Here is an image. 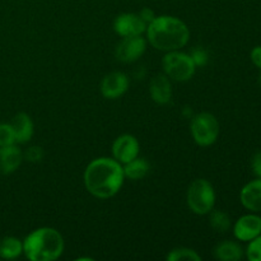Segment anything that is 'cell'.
<instances>
[{
	"label": "cell",
	"instance_id": "28",
	"mask_svg": "<svg viewBox=\"0 0 261 261\" xmlns=\"http://www.w3.org/2000/svg\"><path fill=\"white\" fill-rule=\"evenodd\" d=\"M260 84H261V74H260Z\"/></svg>",
	"mask_w": 261,
	"mask_h": 261
},
{
	"label": "cell",
	"instance_id": "25",
	"mask_svg": "<svg viewBox=\"0 0 261 261\" xmlns=\"http://www.w3.org/2000/svg\"><path fill=\"white\" fill-rule=\"evenodd\" d=\"M251 170L256 177H261V150L252 157Z\"/></svg>",
	"mask_w": 261,
	"mask_h": 261
},
{
	"label": "cell",
	"instance_id": "8",
	"mask_svg": "<svg viewBox=\"0 0 261 261\" xmlns=\"http://www.w3.org/2000/svg\"><path fill=\"white\" fill-rule=\"evenodd\" d=\"M140 145L137 138L132 134H122L115 139L112 144V158L121 165L139 157Z\"/></svg>",
	"mask_w": 261,
	"mask_h": 261
},
{
	"label": "cell",
	"instance_id": "11",
	"mask_svg": "<svg viewBox=\"0 0 261 261\" xmlns=\"http://www.w3.org/2000/svg\"><path fill=\"white\" fill-rule=\"evenodd\" d=\"M233 234L239 241L250 242L261 234V217L257 214H245L233 224Z\"/></svg>",
	"mask_w": 261,
	"mask_h": 261
},
{
	"label": "cell",
	"instance_id": "22",
	"mask_svg": "<svg viewBox=\"0 0 261 261\" xmlns=\"http://www.w3.org/2000/svg\"><path fill=\"white\" fill-rule=\"evenodd\" d=\"M246 256L249 261H261V234L249 242Z\"/></svg>",
	"mask_w": 261,
	"mask_h": 261
},
{
	"label": "cell",
	"instance_id": "12",
	"mask_svg": "<svg viewBox=\"0 0 261 261\" xmlns=\"http://www.w3.org/2000/svg\"><path fill=\"white\" fill-rule=\"evenodd\" d=\"M240 201L245 209L252 213L261 212V177L247 182L240 193Z\"/></svg>",
	"mask_w": 261,
	"mask_h": 261
},
{
	"label": "cell",
	"instance_id": "1",
	"mask_svg": "<svg viewBox=\"0 0 261 261\" xmlns=\"http://www.w3.org/2000/svg\"><path fill=\"white\" fill-rule=\"evenodd\" d=\"M83 180L87 191L94 198L110 199L124 185V167L115 158H96L87 166Z\"/></svg>",
	"mask_w": 261,
	"mask_h": 261
},
{
	"label": "cell",
	"instance_id": "9",
	"mask_svg": "<svg viewBox=\"0 0 261 261\" xmlns=\"http://www.w3.org/2000/svg\"><path fill=\"white\" fill-rule=\"evenodd\" d=\"M147 23L139 17L138 13H122L114 20V30L120 37L139 36L147 31Z\"/></svg>",
	"mask_w": 261,
	"mask_h": 261
},
{
	"label": "cell",
	"instance_id": "7",
	"mask_svg": "<svg viewBox=\"0 0 261 261\" xmlns=\"http://www.w3.org/2000/svg\"><path fill=\"white\" fill-rule=\"evenodd\" d=\"M147 43L148 41L142 35L122 37L121 41L117 43L115 56L121 63H134L144 55Z\"/></svg>",
	"mask_w": 261,
	"mask_h": 261
},
{
	"label": "cell",
	"instance_id": "13",
	"mask_svg": "<svg viewBox=\"0 0 261 261\" xmlns=\"http://www.w3.org/2000/svg\"><path fill=\"white\" fill-rule=\"evenodd\" d=\"M165 74H158L149 83V93L153 101L158 105L170 103L172 98V83Z\"/></svg>",
	"mask_w": 261,
	"mask_h": 261
},
{
	"label": "cell",
	"instance_id": "24",
	"mask_svg": "<svg viewBox=\"0 0 261 261\" xmlns=\"http://www.w3.org/2000/svg\"><path fill=\"white\" fill-rule=\"evenodd\" d=\"M191 59H193V61L195 63L196 68L198 66H204L206 63H208V53H206L204 48H195V50L193 51V53L190 54Z\"/></svg>",
	"mask_w": 261,
	"mask_h": 261
},
{
	"label": "cell",
	"instance_id": "10",
	"mask_svg": "<svg viewBox=\"0 0 261 261\" xmlns=\"http://www.w3.org/2000/svg\"><path fill=\"white\" fill-rule=\"evenodd\" d=\"M129 84L130 82L126 74L122 71H112V73L105 75L99 89L105 98L117 99L126 93L129 89Z\"/></svg>",
	"mask_w": 261,
	"mask_h": 261
},
{
	"label": "cell",
	"instance_id": "21",
	"mask_svg": "<svg viewBox=\"0 0 261 261\" xmlns=\"http://www.w3.org/2000/svg\"><path fill=\"white\" fill-rule=\"evenodd\" d=\"M13 144H17V142H15V135L10 122L9 124H0V148Z\"/></svg>",
	"mask_w": 261,
	"mask_h": 261
},
{
	"label": "cell",
	"instance_id": "23",
	"mask_svg": "<svg viewBox=\"0 0 261 261\" xmlns=\"http://www.w3.org/2000/svg\"><path fill=\"white\" fill-rule=\"evenodd\" d=\"M23 157H24V160L30 161V162L37 163L43 158V150L41 147L33 145V147L28 148V149L25 150V153H23Z\"/></svg>",
	"mask_w": 261,
	"mask_h": 261
},
{
	"label": "cell",
	"instance_id": "5",
	"mask_svg": "<svg viewBox=\"0 0 261 261\" xmlns=\"http://www.w3.org/2000/svg\"><path fill=\"white\" fill-rule=\"evenodd\" d=\"M162 68L163 74L175 82L190 81L196 71V65L190 54L181 50L166 53L162 59Z\"/></svg>",
	"mask_w": 261,
	"mask_h": 261
},
{
	"label": "cell",
	"instance_id": "3",
	"mask_svg": "<svg viewBox=\"0 0 261 261\" xmlns=\"http://www.w3.org/2000/svg\"><path fill=\"white\" fill-rule=\"evenodd\" d=\"M65 242L60 232L41 227L23 240V254L31 261H54L63 255Z\"/></svg>",
	"mask_w": 261,
	"mask_h": 261
},
{
	"label": "cell",
	"instance_id": "16",
	"mask_svg": "<svg viewBox=\"0 0 261 261\" xmlns=\"http://www.w3.org/2000/svg\"><path fill=\"white\" fill-rule=\"evenodd\" d=\"M214 257L221 261H240L244 257V249L234 241H223L214 249Z\"/></svg>",
	"mask_w": 261,
	"mask_h": 261
},
{
	"label": "cell",
	"instance_id": "6",
	"mask_svg": "<svg viewBox=\"0 0 261 261\" xmlns=\"http://www.w3.org/2000/svg\"><path fill=\"white\" fill-rule=\"evenodd\" d=\"M219 122L211 112H201L191 120L190 132L194 142L200 147H209L214 144L219 137Z\"/></svg>",
	"mask_w": 261,
	"mask_h": 261
},
{
	"label": "cell",
	"instance_id": "26",
	"mask_svg": "<svg viewBox=\"0 0 261 261\" xmlns=\"http://www.w3.org/2000/svg\"><path fill=\"white\" fill-rule=\"evenodd\" d=\"M138 14H139V17L142 18V19L144 20L145 23H147V25L149 24V23L152 22V20L154 19L155 17H157V15L154 14V12H153L152 9H149V8H144V9L140 10V12L138 13Z\"/></svg>",
	"mask_w": 261,
	"mask_h": 261
},
{
	"label": "cell",
	"instance_id": "2",
	"mask_svg": "<svg viewBox=\"0 0 261 261\" xmlns=\"http://www.w3.org/2000/svg\"><path fill=\"white\" fill-rule=\"evenodd\" d=\"M147 41L155 50H182L190 40V30L185 22L173 15H157L148 24Z\"/></svg>",
	"mask_w": 261,
	"mask_h": 261
},
{
	"label": "cell",
	"instance_id": "15",
	"mask_svg": "<svg viewBox=\"0 0 261 261\" xmlns=\"http://www.w3.org/2000/svg\"><path fill=\"white\" fill-rule=\"evenodd\" d=\"M10 125L14 132L17 144H25L32 139L33 133H35V125H33L30 115H27L25 112H19L13 117Z\"/></svg>",
	"mask_w": 261,
	"mask_h": 261
},
{
	"label": "cell",
	"instance_id": "14",
	"mask_svg": "<svg viewBox=\"0 0 261 261\" xmlns=\"http://www.w3.org/2000/svg\"><path fill=\"white\" fill-rule=\"evenodd\" d=\"M23 152L17 144L8 145V147L0 148V173L3 175H10L15 172L22 165Z\"/></svg>",
	"mask_w": 261,
	"mask_h": 261
},
{
	"label": "cell",
	"instance_id": "19",
	"mask_svg": "<svg viewBox=\"0 0 261 261\" xmlns=\"http://www.w3.org/2000/svg\"><path fill=\"white\" fill-rule=\"evenodd\" d=\"M209 224H211L212 228L214 229L218 233H226L227 231H229L232 226L231 218H229L228 214L223 211H212L209 213Z\"/></svg>",
	"mask_w": 261,
	"mask_h": 261
},
{
	"label": "cell",
	"instance_id": "18",
	"mask_svg": "<svg viewBox=\"0 0 261 261\" xmlns=\"http://www.w3.org/2000/svg\"><path fill=\"white\" fill-rule=\"evenodd\" d=\"M23 254V242L13 236L4 237L0 241V259L14 260Z\"/></svg>",
	"mask_w": 261,
	"mask_h": 261
},
{
	"label": "cell",
	"instance_id": "20",
	"mask_svg": "<svg viewBox=\"0 0 261 261\" xmlns=\"http://www.w3.org/2000/svg\"><path fill=\"white\" fill-rule=\"evenodd\" d=\"M166 259L168 261H200L201 256L193 249L177 247V249H173L172 251L168 252Z\"/></svg>",
	"mask_w": 261,
	"mask_h": 261
},
{
	"label": "cell",
	"instance_id": "17",
	"mask_svg": "<svg viewBox=\"0 0 261 261\" xmlns=\"http://www.w3.org/2000/svg\"><path fill=\"white\" fill-rule=\"evenodd\" d=\"M122 167H124L125 177L130 178V180L133 181H138L144 178L150 170V166L149 163H148V161L140 157H137L135 160L125 163V165H122Z\"/></svg>",
	"mask_w": 261,
	"mask_h": 261
},
{
	"label": "cell",
	"instance_id": "27",
	"mask_svg": "<svg viewBox=\"0 0 261 261\" xmlns=\"http://www.w3.org/2000/svg\"><path fill=\"white\" fill-rule=\"evenodd\" d=\"M250 58H251L252 64L256 68L261 69V46H256V47L252 48L251 54H250Z\"/></svg>",
	"mask_w": 261,
	"mask_h": 261
},
{
	"label": "cell",
	"instance_id": "4",
	"mask_svg": "<svg viewBox=\"0 0 261 261\" xmlns=\"http://www.w3.org/2000/svg\"><path fill=\"white\" fill-rule=\"evenodd\" d=\"M189 209L198 216H206L216 205V191L205 178H196L190 184L186 193Z\"/></svg>",
	"mask_w": 261,
	"mask_h": 261
}]
</instances>
